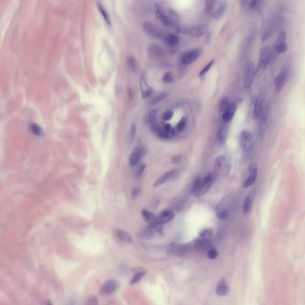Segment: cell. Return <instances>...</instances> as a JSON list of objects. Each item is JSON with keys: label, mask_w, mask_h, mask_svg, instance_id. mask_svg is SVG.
<instances>
[{"label": "cell", "mask_w": 305, "mask_h": 305, "mask_svg": "<svg viewBox=\"0 0 305 305\" xmlns=\"http://www.w3.org/2000/svg\"><path fill=\"white\" fill-rule=\"evenodd\" d=\"M142 215L144 220L150 225L158 224L157 222V217L147 210L143 209Z\"/></svg>", "instance_id": "7402d4cb"}, {"label": "cell", "mask_w": 305, "mask_h": 305, "mask_svg": "<svg viewBox=\"0 0 305 305\" xmlns=\"http://www.w3.org/2000/svg\"><path fill=\"white\" fill-rule=\"evenodd\" d=\"M174 213L170 210H165L161 212L157 217L158 223L162 225L167 223L175 216Z\"/></svg>", "instance_id": "ac0fdd59"}, {"label": "cell", "mask_w": 305, "mask_h": 305, "mask_svg": "<svg viewBox=\"0 0 305 305\" xmlns=\"http://www.w3.org/2000/svg\"><path fill=\"white\" fill-rule=\"evenodd\" d=\"M146 152V150L145 147L141 144H138L130 155L129 163L130 166H135L145 155Z\"/></svg>", "instance_id": "5b68a950"}, {"label": "cell", "mask_w": 305, "mask_h": 305, "mask_svg": "<svg viewBox=\"0 0 305 305\" xmlns=\"http://www.w3.org/2000/svg\"><path fill=\"white\" fill-rule=\"evenodd\" d=\"M154 10L156 18L159 20L165 15L163 9L159 3L155 4Z\"/></svg>", "instance_id": "f1b7e54d"}, {"label": "cell", "mask_w": 305, "mask_h": 305, "mask_svg": "<svg viewBox=\"0 0 305 305\" xmlns=\"http://www.w3.org/2000/svg\"><path fill=\"white\" fill-rule=\"evenodd\" d=\"M270 35V33L269 32H267L265 33L262 36V42L265 41L269 37Z\"/></svg>", "instance_id": "816d5d0a"}, {"label": "cell", "mask_w": 305, "mask_h": 305, "mask_svg": "<svg viewBox=\"0 0 305 305\" xmlns=\"http://www.w3.org/2000/svg\"><path fill=\"white\" fill-rule=\"evenodd\" d=\"M117 283L112 280H108L102 285L101 290V293L104 294H110L115 291L118 287Z\"/></svg>", "instance_id": "2e32d148"}, {"label": "cell", "mask_w": 305, "mask_h": 305, "mask_svg": "<svg viewBox=\"0 0 305 305\" xmlns=\"http://www.w3.org/2000/svg\"><path fill=\"white\" fill-rule=\"evenodd\" d=\"M150 54L152 56H160L163 55V51L159 46L156 44H152L148 49Z\"/></svg>", "instance_id": "4316f807"}, {"label": "cell", "mask_w": 305, "mask_h": 305, "mask_svg": "<svg viewBox=\"0 0 305 305\" xmlns=\"http://www.w3.org/2000/svg\"><path fill=\"white\" fill-rule=\"evenodd\" d=\"M258 4V1L256 0L251 1L249 4V7L251 10H253L256 7Z\"/></svg>", "instance_id": "c3c4849f"}, {"label": "cell", "mask_w": 305, "mask_h": 305, "mask_svg": "<svg viewBox=\"0 0 305 305\" xmlns=\"http://www.w3.org/2000/svg\"><path fill=\"white\" fill-rule=\"evenodd\" d=\"M256 192V190L253 189L250 192L245 198L242 207V211L244 214H247L250 211Z\"/></svg>", "instance_id": "e0dca14e"}, {"label": "cell", "mask_w": 305, "mask_h": 305, "mask_svg": "<svg viewBox=\"0 0 305 305\" xmlns=\"http://www.w3.org/2000/svg\"><path fill=\"white\" fill-rule=\"evenodd\" d=\"M229 289L227 285L225 279L224 278L221 279L218 282L216 287V292L219 296H224L229 292Z\"/></svg>", "instance_id": "ffe728a7"}, {"label": "cell", "mask_w": 305, "mask_h": 305, "mask_svg": "<svg viewBox=\"0 0 305 305\" xmlns=\"http://www.w3.org/2000/svg\"><path fill=\"white\" fill-rule=\"evenodd\" d=\"M229 105V102L226 98H223L219 102V108L220 111L224 112L228 108Z\"/></svg>", "instance_id": "1f68e13d"}, {"label": "cell", "mask_w": 305, "mask_h": 305, "mask_svg": "<svg viewBox=\"0 0 305 305\" xmlns=\"http://www.w3.org/2000/svg\"><path fill=\"white\" fill-rule=\"evenodd\" d=\"M146 271H142L137 273L130 281L129 284L132 285L138 282L146 274Z\"/></svg>", "instance_id": "4dcf8cb0"}, {"label": "cell", "mask_w": 305, "mask_h": 305, "mask_svg": "<svg viewBox=\"0 0 305 305\" xmlns=\"http://www.w3.org/2000/svg\"><path fill=\"white\" fill-rule=\"evenodd\" d=\"M169 94L167 92L161 93L154 97L150 102V104L153 105L158 103L166 99L169 96Z\"/></svg>", "instance_id": "f546056e"}, {"label": "cell", "mask_w": 305, "mask_h": 305, "mask_svg": "<svg viewBox=\"0 0 305 305\" xmlns=\"http://www.w3.org/2000/svg\"><path fill=\"white\" fill-rule=\"evenodd\" d=\"M212 234V232L211 230L206 229L201 233L200 234V236L203 237L207 236H211Z\"/></svg>", "instance_id": "681fc988"}, {"label": "cell", "mask_w": 305, "mask_h": 305, "mask_svg": "<svg viewBox=\"0 0 305 305\" xmlns=\"http://www.w3.org/2000/svg\"><path fill=\"white\" fill-rule=\"evenodd\" d=\"M186 122V118L183 116L182 117L177 125V129L178 131H180L183 130L185 125Z\"/></svg>", "instance_id": "ab89813d"}, {"label": "cell", "mask_w": 305, "mask_h": 305, "mask_svg": "<svg viewBox=\"0 0 305 305\" xmlns=\"http://www.w3.org/2000/svg\"><path fill=\"white\" fill-rule=\"evenodd\" d=\"M128 96L129 98L130 99L132 98L133 97V94L131 90L130 89H129L128 90Z\"/></svg>", "instance_id": "f5cc1de1"}, {"label": "cell", "mask_w": 305, "mask_h": 305, "mask_svg": "<svg viewBox=\"0 0 305 305\" xmlns=\"http://www.w3.org/2000/svg\"><path fill=\"white\" fill-rule=\"evenodd\" d=\"M248 170L249 175L244 182V187H247L253 184L257 178V169L256 164L255 163H251L249 165Z\"/></svg>", "instance_id": "8fae6325"}, {"label": "cell", "mask_w": 305, "mask_h": 305, "mask_svg": "<svg viewBox=\"0 0 305 305\" xmlns=\"http://www.w3.org/2000/svg\"><path fill=\"white\" fill-rule=\"evenodd\" d=\"M143 28L147 33L155 37L162 39L165 35L154 25L148 21L144 23Z\"/></svg>", "instance_id": "4fadbf2b"}, {"label": "cell", "mask_w": 305, "mask_h": 305, "mask_svg": "<svg viewBox=\"0 0 305 305\" xmlns=\"http://www.w3.org/2000/svg\"><path fill=\"white\" fill-rule=\"evenodd\" d=\"M213 182V176L211 174L202 179L195 197L201 196L208 192L211 187Z\"/></svg>", "instance_id": "8992f818"}, {"label": "cell", "mask_w": 305, "mask_h": 305, "mask_svg": "<svg viewBox=\"0 0 305 305\" xmlns=\"http://www.w3.org/2000/svg\"><path fill=\"white\" fill-rule=\"evenodd\" d=\"M236 108V105L235 103H232L229 105L226 110L223 112L222 116V119L224 122H228L233 118Z\"/></svg>", "instance_id": "603a6c76"}, {"label": "cell", "mask_w": 305, "mask_h": 305, "mask_svg": "<svg viewBox=\"0 0 305 305\" xmlns=\"http://www.w3.org/2000/svg\"><path fill=\"white\" fill-rule=\"evenodd\" d=\"M172 128L171 125L169 123L166 124L164 126L165 131L167 133H170Z\"/></svg>", "instance_id": "f907efd6"}, {"label": "cell", "mask_w": 305, "mask_h": 305, "mask_svg": "<svg viewBox=\"0 0 305 305\" xmlns=\"http://www.w3.org/2000/svg\"><path fill=\"white\" fill-rule=\"evenodd\" d=\"M87 304L90 305H96L98 304L97 298L94 296L89 297L87 300Z\"/></svg>", "instance_id": "bcb514c9"}, {"label": "cell", "mask_w": 305, "mask_h": 305, "mask_svg": "<svg viewBox=\"0 0 305 305\" xmlns=\"http://www.w3.org/2000/svg\"><path fill=\"white\" fill-rule=\"evenodd\" d=\"M165 43L171 46L176 45L178 42V38L176 35L172 34H165L162 39Z\"/></svg>", "instance_id": "484cf974"}, {"label": "cell", "mask_w": 305, "mask_h": 305, "mask_svg": "<svg viewBox=\"0 0 305 305\" xmlns=\"http://www.w3.org/2000/svg\"><path fill=\"white\" fill-rule=\"evenodd\" d=\"M146 165L145 163L141 164L138 167L136 173V177L139 179L141 177L143 172L145 170Z\"/></svg>", "instance_id": "f35d334b"}, {"label": "cell", "mask_w": 305, "mask_h": 305, "mask_svg": "<svg viewBox=\"0 0 305 305\" xmlns=\"http://www.w3.org/2000/svg\"><path fill=\"white\" fill-rule=\"evenodd\" d=\"M214 1L212 0H206L205 4V10L207 12L210 13L212 12L214 7Z\"/></svg>", "instance_id": "8d00e7d4"}, {"label": "cell", "mask_w": 305, "mask_h": 305, "mask_svg": "<svg viewBox=\"0 0 305 305\" xmlns=\"http://www.w3.org/2000/svg\"><path fill=\"white\" fill-rule=\"evenodd\" d=\"M176 172V170L175 169H172L166 172L155 181L153 184V187L157 188L161 186L172 176Z\"/></svg>", "instance_id": "44dd1931"}, {"label": "cell", "mask_w": 305, "mask_h": 305, "mask_svg": "<svg viewBox=\"0 0 305 305\" xmlns=\"http://www.w3.org/2000/svg\"><path fill=\"white\" fill-rule=\"evenodd\" d=\"M218 255V252L215 249H212L209 250L208 252V257L211 259H215Z\"/></svg>", "instance_id": "ee69618b"}, {"label": "cell", "mask_w": 305, "mask_h": 305, "mask_svg": "<svg viewBox=\"0 0 305 305\" xmlns=\"http://www.w3.org/2000/svg\"><path fill=\"white\" fill-rule=\"evenodd\" d=\"M160 21L163 25L166 26H170L173 24V21L172 18L166 15H164Z\"/></svg>", "instance_id": "e575fe53"}, {"label": "cell", "mask_w": 305, "mask_h": 305, "mask_svg": "<svg viewBox=\"0 0 305 305\" xmlns=\"http://www.w3.org/2000/svg\"><path fill=\"white\" fill-rule=\"evenodd\" d=\"M127 63L128 65L132 70L135 72L137 69V64L136 60L133 57L130 56L127 59Z\"/></svg>", "instance_id": "d590c367"}, {"label": "cell", "mask_w": 305, "mask_h": 305, "mask_svg": "<svg viewBox=\"0 0 305 305\" xmlns=\"http://www.w3.org/2000/svg\"><path fill=\"white\" fill-rule=\"evenodd\" d=\"M181 157L179 155H176L173 156L171 158V161L174 164L179 163L180 161Z\"/></svg>", "instance_id": "7dc6e473"}, {"label": "cell", "mask_w": 305, "mask_h": 305, "mask_svg": "<svg viewBox=\"0 0 305 305\" xmlns=\"http://www.w3.org/2000/svg\"><path fill=\"white\" fill-rule=\"evenodd\" d=\"M136 130V123L133 122L131 124L130 135L129 137V142L130 143H132L134 139Z\"/></svg>", "instance_id": "836d02e7"}, {"label": "cell", "mask_w": 305, "mask_h": 305, "mask_svg": "<svg viewBox=\"0 0 305 305\" xmlns=\"http://www.w3.org/2000/svg\"><path fill=\"white\" fill-rule=\"evenodd\" d=\"M158 112L157 109L151 110L146 118V122L149 124L150 128L153 132H156L158 129L156 120Z\"/></svg>", "instance_id": "5bb4252c"}, {"label": "cell", "mask_w": 305, "mask_h": 305, "mask_svg": "<svg viewBox=\"0 0 305 305\" xmlns=\"http://www.w3.org/2000/svg\"><path fill=\"white\" fill-rule=\"evenodd\" d=\"M139 83L142 97L143 98L146 97L150 94L152 89L147 84L144 74L141 75Z\"/></svg>", "instance_id": "d6986e66"}, {"label": "cell", "mask_w": 305, "mask_h": 305, "mask_svg": "<svg viewBox=\"0 0 305 305\" xmlns=\"http://www.w3.org/2000/svg\"><path fill=\"white\" fill-rule=\"evenodd\" d=\"M208 29V27L206 24H199L190 27L187 29V32L191 37L196 38L205 34Z\"/></svg>", "instance_id": "9c48e42d"}, {"label": "cell", "mask_w": 305, "mask_h": 305, "mask_svg": "<svg viewBox=\"0 0 305 305\" xmlns=\"http://www.w3.org/2000/svg\"><path fill=\"white\" fill-rule=\"evenodd\" d=\"M287 76L286 70H282L276 77L274 84L275 89L276 92H280L282 89L285 83Z\"/></svg>", "instance_id": "9a60e30c"}, {"label": "cell", "mask_w": 305, "mask_h": 305, "mask_svg": "<svg viewBox=\"0 0 305 305\" xmlns=\"http://www.w3.org/2000/svg\"><path fill=\"white\" fill-rule=\"evenodd\" d=\"M201 51L199 49L191 51L184 55L182 57L181 61L184 64L188 65L195 61L200 56Z\"/></svg>", "instance_id": "7c38bea8"}, {"label": "cell", "mask_w": 305, "mask_h": 305, "mask_svg": "<svg viewBox=\"0 0 305 305\" xmlns=\"http://www.w3.org/2000/svg\"><path fill=\"white\" fill-rule=\"evenodd\" d=\"M272 57V51L268 46H264L261 48L259 59L258 65L256 71L264 70L270 62Z\"/></svg>", "instance_id": "3957f363"}, {"label": "cell", "mask_w": 305, "mask_h": 305, "mask_svg": "<svg viewBox=\"0 0 305 305\" xmlns=\"http://www.w3.org/2000/svg\"><path fill=\"white\" fill-rule=\"evenodd\" d=\"M286 32L282 30L280 31L274 43L276 51L279 54L285 52L287 49L286 42Z\"/></svg>", "instance_id": "30bf717a"}, {"label": "cell", "mask_w": 305, "mask_h": 305, "mask_svg": "<svg viewBox=\"0 0 305 305\" xmlns=\"http://www.w3.org/2000/svg\"><path fill=\"white\" fill-rule=\"evenodd\" d=\"M115 233L117 237L121 241L128 243L133 242V239L128 233L120 229L115 230Z\"/></svg>", "instance_id": "d4e9b609"}, {"label": "cell", "mask_w": 305, "mask_h": 305, "mask_svg": "<svg viewBox=\"0 0 305 305\" xmlns=\"http://www.w3.org/2000/svg\"><path fill=\"white\" fill-rule=\"evenodd\" d=\"M256 72L254 63L252 62L248 63L245 70L244 85L245 87H249L252 84Z\"/></svg>", "instance_id": "52a82bcc"}, {"label": "cell", "mask_w": 305, "mask_h": 305, "mask_svg": "<svg viewBox=\"0 0 305 305\" xmlns=\"http://www.w3.org/2000/svg\"><path fill=\"white\" fill-rule=\"evenodd\" d=\"M225 206V202L222 200L218 204L216 208V212L217 216L221 220L225 219L228 215V212Z\"/></svg>", "instance_id": "cb8c5ba5"}, {"label": "cell", "mask_w": 305, "mask_h": 305, "mask_svg": "<svg viewBox=\"0 0 305 305\" xmlns=\"http://www.w3.org/2000/svg\"><path fill=\"white\" fill-rule=\"evenodd\" d=\"M226 4L225 2H222L217 9L212 14V17L215 18H219L224 14L226 8Z\"/></svg>", "instance_id": "83f0119b"}, {"label": "cell", "mask_w": 305, "mask_h": 305, "mask_svg": "<svg viewBox=\"0 0 305 305\" xmlns=\"http://www.w3.org/2000/svg\"><path fill=\"white\" fill-rule=\"evenodd\" d=\"M30 129L31 131L37 136H41L43 133V131L41 127L35 123L31 124L29 126Z\"/></svg>", "instance_id": "d6a6232c"}, {"label": "cell", "mask_w": 305, "mask_h": 305, "mask_svg": "<svg viewBox=\"0 0 305 305\" xmlns=\"http://www.w3.org/2000/svg\"><path fill=\"white\" fill-rule=\"evenodd\" d=\"M141 191L140 188L138 187H135L133 188L131 191V196L133 199L136 198L139 195Z\"/></svg>", "instance_id": "7bdbcfd3"}, {"label": "cell", "mask_w": 305, "mask_h": 305, "mask_svg": "<svg viewBox=\"0 0 305 305\" xmlns=\"http://www.w3.org/2000/svg\"><path fill=\"white\" fill-rule=\"evenodd\" d=\"M174 115V112L172 110H169L165 112L163 115V119L165 121L170 120Z\"/></svg>", "instance_id": "b9f144b4"}, {"label": "cell", "mask_w": 305, "mask_h": 305, "mask_svg": "<svg viewBox=\"0 0 305 305\" xmlns=\"http://www.w3.org/2000/svg\"><path fill=\"white\" fill-rule=\"evenodd\" d=\"M231 166L230 164L225 157L221 156L217 157L215 160L214 170L217 174L225 176L229 172Z\"/></svg>", "instance_id": "277c9868"}, {"label": "cell", "mask_w": 305, "mask_h": 305, "mask_svg": "<svg viewBox=\"0 0 305 305\" xmlns=\"http://www.w3.org/2000/svg\"><path fill=\"white\" fill-rule=\"evenodd\" d=\"M163 80L165 83H169L173 82L174 79L172 73L170 71L166 73L163 76Z\"/></svg>", "instance_id": "74e56055"}, {"label": "cell", "mask_w": 305, "mask_h": 305, "mask_svg": "<svg viewBox=\"0 0 305 305\" xmlns=\"http://www.w3.org/2000/svg\"><path fill=\"white\" fill-rule=\"evenodd\" d=\"M150 225L142 232L141 235L143 238L150 239L155 237L157 234H162V227L161 225L157 224Z\"/></svg>", "instance_id": "ba28073f"}, {"label": "cell", "mask_w": 305, "mask_h": 305, "mask_svg": "<svg viewBox=\"0 0 305 305\" xmlns=\"http://www.w3.org/2000/svg\"><path fill=\"white\" fill-rule=\"evenodd\" d=\"M98 7L105 21L107 24H110V21L109 17L105 10L103 9L102 6L99 4H98Z\"/></svg>", "instance_id": "60d3db41"}, {"label": "cell", "mask_w": 305, "mask_h": 305, "mask_svg": "<svg viewBox=\"0 0 305 305\" xmlns=\"http://www.w3.org/2000/svg\"><path fill=\"white\" fill-rule=\"evenodd\" d=\"M214 60H211L205 67L200 72L199 75L201 76L205 74L209 69L214 63Z\"/></svg>", "instance_id": "f6af8a7d"}, {"label": "cell", "mask_w": 305, "mask_h": 305, "mask_svg": "<svg viewBox=\"0 0 305 305\" xmlns=\"http://www.w3.org/2000/svg\"><path fill=\"white\" fill-rule=\"evenodd\" d=\"M263 110V103L262 97L255 96L252 99L249 105L248 113L250 117L256 119L261 115Z\"/></svg>", "instance_id": "7a4b0ae2"}, {"label": "cell", "mask_w": 305, "mask_h": 305, "mask_svg": "<svg viewBox=\"0 0 305 305\" xmlns=\"http://www.w3.org/2000/svg\"><path fill=\"white\" fill-rule=\"evenodd\" d=\"M240 141L242 155L246 156L250 155L252 151L253 146L252 133L247 130L242 131L240 135Z\"/></svg>", "instance_id": "6da1fadb"}]
</instances>
